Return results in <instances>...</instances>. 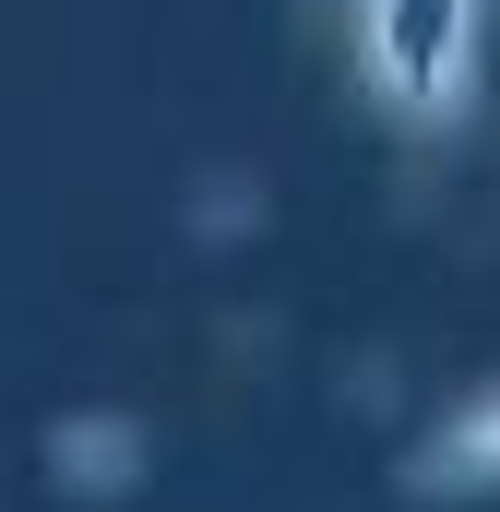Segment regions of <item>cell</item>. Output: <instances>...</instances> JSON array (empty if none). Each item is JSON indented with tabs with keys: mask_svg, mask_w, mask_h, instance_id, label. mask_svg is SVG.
Returning <instances> with one entry per match:
<instances>
[{
	"mask_svg": "<svg viewBox=\"0 0 500 512\" xmlns=\"http://www.w3.org/2000/svg\"><path fill=\"white\" fill-rule=\"evenodd\" d=\"M500 48V0H334V60L358 84V108L405 143L477 120Z\"/></svg>",
	"mask_w": 500,
	"mask_h": 512,
	"instance_id": "obj_1",
	"label": "cell"
}]
</instances>
